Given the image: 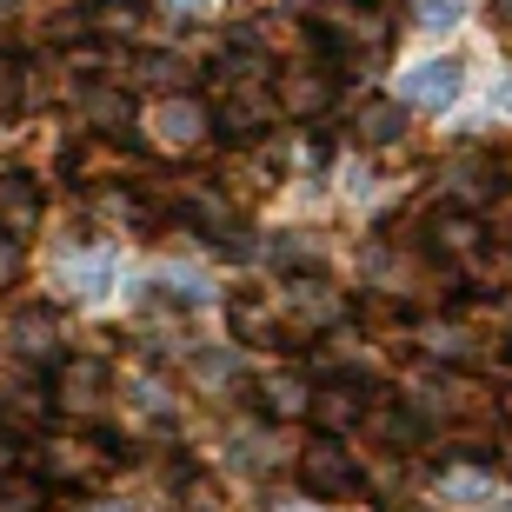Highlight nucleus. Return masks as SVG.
I'll use <instances>...</instances> for the list:
<instances>
[{
    "label": "nucleus",
    "mask_w": 512,
    "mask_h": 512,
    "mask_svg": "<svg viewBox=\"0 0 512 512\" xmlns=\"http://www.w3.org/2000/svg\"><path fill=\"white\" fill-rule=\"evenodd\" d=\"M300 486L313 499H353V493H360V466H353V453H346V446L313 439V446L300 453Z\"/></svg>",
    "instance_id": "nucleus-1"
},
{
    "label": "nucleus",
    "mask_w": 512,
    "mask_h": 512,
    "mask_svg": "<svg viewBox=\"0 0 512 512\" xmlns=\"http://www.w3.org/2000/svg\"><path fill=\"white\" fill-rule=\"evenodd\" d=\"M459 87H466V67H459V60H419L399 94L413 100V107H433V114H439V107H453V100H459Z\"/></svg>",
    "instance_id": "nucleus-2"
},
{
    "label": "nucleus",
    "mask_w": 512,
    "mask_h": 512,
    "mask_svg": "<svg viewBox=\"0 0 512 512\" xmlns=\"http://www.w3.org/2000/svg\"><path fill=\"white\" fill-rule=\"evenodd\" d=\"M200 133H207V107H200V100H187V94L160 100V114H153V140H160L167 153H187Z\"/></svg>",
    "instance_id": "nucleus-3"
},
{
    "label": "nucleus",
    "mask_w": 512,
    "mask_h": 512,
    "mask_svg": "<svg viewBox=\"0 0 512 512\" xmlns=\"http://www.w3.org/2000/svg\"><path fill=\"white\" fill-rule=\"evenodd\" d=\"M40 227V187L27 173H0V233L20 240V233Z\"/></svg>",
    "instance_id": "nucleus-4"
},
{
    "label": "nucleus",
    "mask_w": 512,
    "mask_h": 512,
    "mask_svg": "<svg viewBox=\"0 0 512 512\" xmlns=\"http://www.w3.org/2000/svg\"><path fill=\"white\" fill-rule=\"evenodd\" d=\"M100 386H107V366L100 360H67L60 366V406L67 413H100Z\"/></svg>",
    "instance_id": "nucleus-5"
},
{
    "label": "nucleus",
    "mask_w": 512,
    "mask_h": 512,
    "mask_svg": "<svg viewBox=\"0 0 512 512\" xmlns=\"http://www.w3.org/2000/svg\"><path fill=\"white\" fill-rule=\"evenodd\" d=\"M7 340H14V353H27V360H47V353L60 346V320H54V306H27V313H14Z\"/></svg>",
    "instance_id": "nucleus-6"
},
{
    "label": "nucleus",
    "mask_w": 512,
    "mask_h": 512,
    "mask_svg": "<svg viewBox=\"0 0 512 512\" xmlns=\"http://www.w3.org/2000/svg\"><path fill=\"white\" fill-rule=\"evenodd\" d=\"M260 406L273 419H306V406H313V380H306V373H266V380H260Z\"/></svg>",
    "instance_id": "nucleus-7"
},
{
    "label": "nucleus",
    "mask_w": 512,
    "mask_h": 512,
    "mask_svg": "<svg viewBox=\"0 0 512 512\" xmlns=\"http://www.w3.org/2000/svg\"><path fill=\"white\" fill-rule=\"evenodd\" d=\"M326 94H333V74H320V67H293V74L280 80V107L286 114H320L326 107Z\"/></svg>",
    "instance_id": "nucleus-8"
},
{
    "label": "nucleus",
    "mask_w": 512,
    "mask_h": 512,
    "mask_svg": "<svg viewBox=\"0 0 512 512\" xmlns=\"http://www.w3.org/2000/svg\"><path fill=\"white\" fill-rule=\"evenodd\" d=\"M399 133H406V107L399 100H366L360 120H353V140L360 147H393Z\"/></svg>",
    "instance_id": "nucleus-9"
},
{
    "label": "nucleus",
    "mask_w": 512,
    "mask_h": 512,
    "mask_svg": "<svg viewBox=\"0 0 512 512\" xmlns=\"http://www.w3.org/2000/svg\"><path fill=\"white\" fill-rule=\"evenodd\" d=\"M227 320H233V333H240V340L266 346V340H273V333H280V306H266V300H253V293H233V306H227Z\"/></svg>",
    "instance_id": "nucleus-10"
},
{
    "label": "nucleus",
    "mask_w": 512,
    "mask_h": 512,
    "mask_svg": "<svg viewBox=\"0 0 512 512\" xmlns=\"http://www.w3.org/2000/svg\"><path fill=\"white\" fill-rule=\"evenodd\" d=\"M306 413L320 419V426H333V433H340V426H353V419L366 413V393L353 380H340V386H326V393H313V406H306Z\"/></svg>",
    "instance_id": "nucleus-11"
},
{
    "label": "nucleus",
    "mask_w": 512,
    "mask_h": 512,
    "mask_svg": "<svg viewBox=\"0 0 512 512\" xmlns=\"http://www.w3.org/2000/svg\"><path fill=\"white\" fill-rule=\"evenodd\" d=\"M433 253H446V260L479 253V220H473V213H439V220H433Z\"/></svg>",
    "instance_id": "nucleus-12"
},
{
    "label": "nucleus",
    "mask_w": 512,
    "mask_h": 512,
    "mask_svg": "<svg viewBox=\"0 0 512 512\" xmlns=\"http://www.w3.org/2000/svg\"><path fill=\"white\" fill-rule=\"evenodd\" d=\"M47 466H54L60 479H94L100 473V453L87 446V439H67V446H54V453H47Z\"/></svg>",
    "instance_id": "nucleus-13"
},
{
    "label": "nucleus",
    "mask_w": 512,
    "mask_h": 512,
    "mask_svg": "<svg viewBox=\"0 0 512 512\" xmlns=\"http://www.w3.org/2000/svg\"><path fill=\"white\" fill-rule=\"evenodd\" d=\"M40 506H47V486H40V479L0 473V512H40Z\"/></svg>",
    "instance_id": "nucleus-14"
},
{
    "label": "nucleus",
    "mask_w": 512,
    "mask_h": 512,
    "mask_svg": "<svg viewBox=\"0 0 512 512\" xmlns=\"http://www.w3.org/2000/svg\"><path fill=\"white\" fill-rule=\"evenodd\" d=\"M133 27H140V7H133V0H107V7H94V34H133Z\"/></svg>",
    "instance_id": "nucleus-15"
},
{
    "label": "nucleus",
    "mask_w": 512,
    "mask_h": 512,
    "mask_svg": "<svg viewBox=\"0 0 512 512\" xmlns=\"http://www.w3.org/2000/svg\"><path fill=\"white\" fill-rule=\"evenodd\" d=\"M20 100H34V80H27V67H20V60L0 54V107H20Z\"/></svg>",
    "instance_id": "nucleus-16"
},
{
    "label": "nucleus",
    "mask_w": 512,
    "mask_h": 512,
    "mask_svg": "<svg viewBox=\"0 0 512 512\" xmlns=\"http://www.w3.org/2000/svg\"><path fill=\"white\" fill-rule=\"evenodd\" d=\"M180 74H187V67L173 54H140V80H147V87H180Z\"/></svg>",
    "instance_id": "nucleus-17"
},
{
    "label": "nucleus",
    "mask_w": 512,
    "mask_h": 512,
    "mask_svg": "<svg viewBox=\"0 0 512 512\" xmlns=\"http://www.w3.org/2000/svg\"><path fill=\"white\" fill-rule=\"evenodd\" d=\"M87 114H94L100 133H114L120 120H127V100H120V94H94V100H87Z\"/></svg>",
    "instance_id": "nucleus-18"
},
{
    "label": "nucleus",
    "mask_w": 512,
    "mask_h": 512,
    "mask_svg": "<svg viewBox=\"0 0 512 512\" xmlns=\"http://www.w3.org/2000/svg\"><path fill=\"white\" fill-rule=\"evenodd\" d=\"M419 27H433V34L459 27V0H426V7H419Z\"/></svg>",
    "instance_id": "nucleus-19"
},
{
    "label": "nucleus",
    "mask_w": 512,
    "mask_h": 512,
    "mask_svg": "<svg viewBox=\"0 0 512 512\" xmlns=\"http://www.w3.org/2000/svg\"><path fill=\"white\" fill-rule=\"evenodd\" d=\"M14 273H20V240L0 233V286H14Z\"/></svg>",
    "instance_id": "nucleus-20"
},
{
    "label": "nucleus",
    "mask_w": 512,
    "mask_h": 512,
    "mask_svg": "<svg viewBox=\"0 0 512 512\" xmlns=\"http://www.w3.org/2000/svg\"><path fill=\"white\" fill-rule=\"evenodd\" d=\"M486 7H493V20H499V27H512V0H486Z\"/></svg>",
    "instance_id": "nucleus-21"
},
{
    "label": "nucleus",
    "mask_w": 512,
    "mask_h": 512,
    "mask_svg": "<svg viewBox=\"0 0 512 512\" xmlns=\"http://www.w3.org/2000/svg\"><path fill=\"white\" fill-rule=\"evenodd\" d=\"M493 107H499V114L512 120V80H506V87H499V94H493Z\"/></svg>",
    "instance_id": "nucleus-22"
},
{
    "label": "nucleus",
    "mask_w": 512,
    "mask_h": 512,
    "mask_svg": "<svg viewBox=\"0 0 512 512\" xmlns=\"http://www.w3.org/2000/svg\"><path fill=\"white\" fill-rule=\"evenodd\" d=\"M14 466V446H7V426H0V473Z\"/></svg>",
    "instance_id": "nucleus-23"
},
{
    "label": "nucleus",
    "mask_w": 512,
    "mask_h": 512,
    "mask_svg": "<svg viewBox=\"0 0 512 512\" xmlns=\"http://www.w3.org/2000/svg\"><path fill=\"white\" fill-rule=\"evenodd\" d=\"M499 180H506V187H512V153H499Z\"/></svg>",
    "instance_id": "nucleus-24"
},
{
    "label": "nucleus",
    "mask_w": 512,
    "mask_h": 512,
    "mask_svg": "<svg viewBox=\"0 0 512 512\" xmlns=\"http://www.w3.org/2000/svg\"><path fill=\"white\" fill-rule=\"evenodd\" d=\"M499 466H506V473H512V439H506V446H499Z\"/></svg>",
    "instance_id": "nucleus-25"
},
{
    "label": "nucleus",
    "mask_w": 512,
    "mask_h": 512,
    "mask_svg": "<svg viewBox=\"0 0 512 512\" xmlns=\"http://www.w3.org/2000/svg\"><path fill=\"white\" fill-rule=\"evenodd\" d=\"M0 54H7V20H0Z\"/></svg>",
    "instance_id": "nucleus-26"
},
{
    "label": "nucleus",
    "mask_w": 512,
    "mask_h": 512,
    "mask_svg": "<svg viewBox=\"0 0 512 512\" xmlns=\"http://www.w3.org/2000/svg\"><path fill=\"white\" fill-rule=\"evenodd\" d=\"M293 7H306V0H293Z\"/></svg>",
    "instance_id": "nucleus-27"
}]
</instances>
